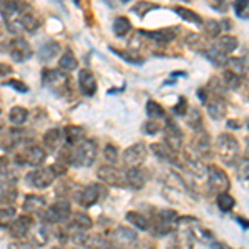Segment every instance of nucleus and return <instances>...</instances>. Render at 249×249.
Returning <instances> with one entry per match:
<instances>
[{
  "label": "nucleus",
  "mask_w": 249,
  "mask_h": 249,
  "mask_svg": "<svg viewBox=\"0 0 249 249\" xmlns=\"http://www.w3.org/2000/svg\"><path fill=\"white\" fill-rule=\"evenodd\" d=\"M96 158V143L93 140H83L82 143L70 146V156L68 163L78 168L91 166Z\"/></svg>",
  "instance_id": "obj_1"
},
{
  "label": "nucleus",
  "mask_w": 249,
  "mask_h": 249,
  "mask_svg": "<svg viewBox=\"0 0 249 249\" xmlns=\"http://www.w3.org/2000/svg\"><path fill=\"white\" fill-rule=\"evenodd\" d=\"M216 150H218V153H219L221 158H223L224 163L232 164L236 161V158H238L239 143L234 136L223 133V135L218 136V140H216Z\"/></svg>",
  "instance_id": "obj_2"
},
{
  "label": "nucleus",
  "mask_w": 249,
  "mask_h": 249,
  "mask_svg": "<svg viewBox=\"0 0 249 249\" xmlns=\"http://www.w3.org/2000/svg\"><path fill=\"white\" fill-rule=\"evenodd\" d=\"M47 153L37 144L25 143L15 155V163L17 164H29V166H38L45 161Z\"/></svg>",
  "instance_id": "obj_3"
},
{
  "label": "nucleus",
  "mask_w": 249,
  "mask_h": 249,
  "mask_svg": "<svg viewBox=\"0 0 249 249\" xmlns=\"http://www.w3.org/2000/svg\"><path fill=\"white\" fill-rule=\"evenodd\" d=\"M58 178L57 171L53 170V166L48 168H38V170H34L27 175L25 181L27 184H30L32 188H37V190H42V188H48L55 179Z\"/></svg>",
  "instance_id": "obj_4"
},
{
  "label": "nucleus",
  "mask_w": 249,
  "mask_h": 249,
  "mask_svg": "<svg viewBox=\"0 0 249 249\" xmlns=\"http://www.w3.org/2000/svg\"><path fill=\"white\" fill-rule=\"evenodd\" d=\"M70 214H71L70 203L68 201H57L43 211L42 218L47 224H58V223H65V221L70 218Z\"/></svg>",
  "instance_id": "obj_5"
},
{
  "label": "nucleus",
  "mask_w": 249,
  "mask_h": 249,
  "mask_svg": "<svg viewBox=\"0 0 249 249\" xmlns=\"http://www.w3.org/2000/svg\"><path fill=\"white\" fill-rule=\"evenodd\" d=\"M208 171V184H210V188L213 191L216 193H228L230 190V178H228L226 171H223L219 166H216V164H210V166L206 168Z\"/></svg>",
  "instance_id": "obj_6"
},
{
  "label": "nucleus",
  "mask_w": 249,
  "mask_h": 249,
  "mask_svg": "<svg viewBox=\"0 0 249 249\" xmlns=\"http://www.w3.org/2000/svg\"><path fill=\"white\" fill-rule=\"evenodd\" d=\"M43 83L58 96H65L67 95V88H68V80L63 75V71L58 70H45L43 73Z\"/></svg>",
  "instance_id": "obj_7"
},
{
  "label": "nucleus",
  "mask_w": 249,
  "mask_h": 249,
  "mask_svg": "<svg viewBox=\"0 0 249 249\" xmlns=\"http://www.w3.org/2000/svg\"><path fill=\"white\" fill-rule=\"evenodd\" d=\"M96 175H98V178L102 179L103 183L111 184V186H126L124 175L116 166H111V164L100 166L98 171H96Z\"/></svg>",
  "instance_id": "obj_8"
},
{
  "label": "nucleus",
  "mask_w": 249,
  "mask_h": 249,
  "mask_svg": "<svg viewBox=\"0 0 249 249\" xmlns=\"http://www.w3.org/2000/svg\"><path fill=\"white\" fill-rule=\"evenodd\" d=\"M178 223L179 218L175 211L163 210L158 213V218H156V230H158L160 234H168V232H173L176 230Z\"/></svg>",
  "instance_id": "obj_9"
},
{
  "label": "nucleus",
  "mask_w": 249,
  "mask_h": 249,
  "mask_svg": "<svg viewBox=\"0 0 249 249\" xmlns=\"http://www.w3.org/2000/svg\"><path fill=\"white\" fill-rule=\"evenodd\" d=\"M9 53L15 62H25V60H29L32 55H34V50H32V47L29 45L27 40H23L22 37H17L10 42Z\"/></svg>",
  "instance_id": "obj_10"
},
{
  "label": "nucleus",
  "mask_w": 249,
  "mask_h": 249,
  "mask_svg": "<svg viewBox=\"0 0 249 249\" xmlns=\"http://www.w3.org/2000/svg\"><path fill=\"white\" fill-rule=\"evenodd\" d=\"M144 158H146V144L144 143H135L133 146L126 148L122 156L123 163L130 168L138 166L140 163L144 161Z\"/></svg>",
  "instance_id": "obj_11"
},
{
  "label": "nucleus",
  "mask_w": 249,
  "mask_h": 249,
  "mask_svg": "<svg viewBox=\"0 0 249 249\" xmlns=\"http://www.w3.org/2000/svg\"><path fill=\"white\" fill-rule=\"evenodd\" d=\"M166 144L170 146L171 151H175V153L181 151L183 133L178 128V124L175 122H171V120H168V124H166Z\"/></svg>",
  "instance_id": "obj_12"
},
{
  "label": "nucleus",
  "mask_w": 249,
  "mask_h": 249,
  "mask_svg": "<svg viewBox=\"0 0 249 249\" xmlns=\"http://www.w3.org/2000/svg\"><path fill=\"white\" fill-rule=\"evenodd\" d=\"M30 228H32V219L29 214H25V216H20V218H15L14 223L9 226V232H10L12 238L23 239L27 234H29Z\"/></svg>",
  "instance_id": "obj_13"
},
{
  "label": "nucleus",
  "mask_w": 249,
  "mask_h": 249,
  "mask_svg": "<svg viewBox=\"0 0 249 249\" xmlns=\"http://www.w3.org/2000/svg\"><path fill=\"white\" fill-rule=\"evenodd\" d=\"M78 87L85 96H93L96 91V80L90 70H80L78 73Z\"/></svg>",
  "instance_id": "obj_14"
},
{
  "label": "nucleus",
  "mask_w": 249,
  "mask_h": 249,
  "mask_svg": "<svg viewBox=\"0 0 249 249\" xmlns=\"http://www.w3.org/2000/svg\"><path fill=\"white\" fill-rule=\"evenodd\" d=\"M20 0H0V15L5 18L7 25L18 20Z\"/></svg>",
  "instance_id": "obj_15"
},
{
  "label": "nucleus",
  "mask_w": 249,
  "mask_h": 249,
  "mask_svg": "<svg viewBox=\"0 0 249 249\" xmlns=\"http://www.w3.org/2000/svg\"><path fill=\"white\" fill-rule=\"evenodd\" d=\"M100 198H102V186H100V184H91V186H88L82 191V195H80V198H78V203L82 204L83 208H90V206H93Z\"/></svg>",
  "instance_id": "obj_16"
},
{
  "label": "nucleus",
  "mask_w": 249,
  "mask_h": 249,
  "mask_svg": "<svg viewBox=\"0 0 249 249\" xmlns=\"http://www.w3.org/2000/svg\"><path fill=\"white\" fill-rule=\"evenodd\" d=\"M124 179H126V186H130L131 190H142L144 186V181H146L143 170L138 166H131L124 173Z\"/></svg>",
  "instance_id": "obj_17"
},
{
  "label": "nucleus",
  "mask_w": 249,
  "mask_h": 249,
  "mask_svg": "<svg viewBox=\"0 0 249 249\" xmlns=\"http://www.w3.org/2000/svg\"><path fill=\"white\" fill-rule=\"evenodd\" d=\"M45 208V199L42 196H37V195H29L25 196L23 199V204H22V210L25 214H37Z\"/></svg>",
  "instance_id": "obj_18"
},
{
  "label": "nucleus",
  "mask_w": 249,
  "mask_h": 249,
  "mask_svg": "<svg viewBox=\"0 0 249 249\" xmlns=\"http://www.w3.org/2000/svg\"><path fill=\"white\" fill-rule=\"evenodd\" d=\"M63 140V131L60 128H52L43 135V144H45L47 151H55L62 144Z\"/></svg>",
  "instance_id": "obj_19"
},
{
  "label": "nucleus",
  "mask_w": 249,
  "mask_h": 249,
  "mask_svg": "<svg viewBox=\"0 0 249 249\" xmlns=\"http://www.w3.org/2000/svg\"><path fill=\"white\" fill-rule=\"evenodd\" d=\"M68 226H70V230H77L78 232H87L93 226V221H91L90 216L83 214V213H77V214H73Z\"/></svg>",
  "instance_id": "obj_20"
},
{
  "label": "nucleus",
  "mask_w": 249,
  "mask_h": 249,
  "mask_svg": "<svg viewBox=\"0 0 249 249\" xmlns=\"http://www.w3.org/2000/svg\"><path fill=\"white\" fill-rule=\"evenodd\" d=\"M83 128L80 126H75V124H71V126H67L65 130H63V136H65V142L68 146H75V144L82 143L83 142Z\"/></svg>",
  "instance_id": "obj_21"
},
{
  "label": "nucleus",
  "mask_w": 249,
  "mask_h": 249,
  "mask_svg": "<svg viewBox=\"0 0 249 249\" xmlns=\"http://www.w3.org/2000/svg\"><path fill=\"white\" fill-rule=\"evenodd\" d=\"M214 47L218 48L219 52H223L224 55H228L238 48V38L232 37V35H223V37H219L216 40Z\"/></svg>",
  "instance_id": "obj_22"
},
{
  "label": "nucleus",
  "mask_w": 249,
  "mask_h": 249,
  "mask_svg": "<svg viewBox=\"0 0 249 249\" xmlns=\"http://www.w3.org/2000/svg\"><path fill=\"white\" fill-rule=\"evenodd\" d=\"M168 249H193L191 234L188 231L175 234V238H173L171 244L168 246Z\"/></svg>",
  "instance_id": "obj_23"
},
{
  "label": "nucleus",
  "mask_w": 249,
  "mask_h": 249,
  "mask_svg": "<svg viewBox=\"0 0 249 249\" xmlns=\"http://www.w3.org/2000/svg\"><path fill=\"white\" fill-rule=\"evenodd\" d=\"M208 113H210L213 120H221L224 116V113H226V105H224L219 96H216L211 102H208Z\"/></svg>",
  "instance_id": "obj_24"
},
{
  "label": "nucleus",
  "mask_w": 249,
  "mask_h": 249,
  "mask_svg": "<svg viewBox=\"0 0 249 249\" xmlns=\"http://www.w3.org/2000/svg\"><path fill=\"white\" fill-rule=\"evenodd\" d=\"M60 52V47L57 42H45L38 50V57L42 62H48V60L55 58Z\"/></svg>",
  "instance_id": "obj_25"
},
{
  "label": "nucleus",
  "mask_w": 249,
  "mask_h": 249,
  "mask_svg": "<svg viewBox=\"0 0 249 249\" xmlns=\"http://www.w3.org/2000/svg\"><path fill=\"white\" fill-rule=\"evenodd\" d=\"M140 34L144 35V37H148V38H151V40H155V42H158V43H168V42H171V40L175 38V35H176L173 30H158V32L142 30Z\"/></svg>",
  "instance_id": "obj_26"
},
{
  "label": "nucleus",
  "mask_w": 249,
  "mask_h": 249,
  "mask_svg": "<svg viewBox=\"0 0 249 249\" xmlns=\"http://www.w3.org/2000/svg\"><path fill=\"white\" fill-rule=\"evenodd\" d=\"M58 67L62 68L63 71H73V70H77L78 62H77V58H75L73 52H71V50H65V52H63L62 58L58 60Z\"/></svg>",
  "instance_id": "obj_27"
},
{
  "label": "nucleus",
  "mask_w": 249,
  "mask_h": 249,
  "mask_svg": "<svg viewBox=\"0 0 249 249\" xmlns=\"http://www.w3.org/2000/svg\"><path fill=\"white\" fill-rule=\"evenodd\" d=\"M27 116H29V111L25 110L23 107H14L9 113V122L15 126H20L27 122Z\"/></svg>",
  "instance_id": "obj_28"
},
{
  "label": "nucleus",
  "mask_w": 249,
  "mask_h": 249,
  "mask_svg": "<svg viewBox=\"0 0 249 249\" xmlns=\"http://www.w3.org/2000/svg\"><path fill=\"white\" fill-rule=\"evenodd\" d=\"M115 239L123 244H130L138 239V234H136L133 230H130V228H118V230L115 231Z\"/></svg>",
  "instance_id": "obj_29"
},
{
  "label": "nucleus",
  "mask_w": 249,
  "mask_h": 249,
  "mask_svg": "<svg viewBox=\"0 0 249 249\" xmlns=\"http://www.w3.org/2000/svg\"><path fill=\"white\" fill-rule=\"evenodd\" d=\"M131 30V22L126 17H116L113 22V32L116 37H124Z\"/></svg>",
  "instance_id": "obj_30"
},
{
  "label": "nucleus",
  "mask_w": 249,
  "mask_h": 249,
  "mask_svg": "<svg viewBox=\"0 0 249 249\" xmlns=\"http://www.w3.org/2000/svg\"><path fill=\"white\" fill-rule=\"evenodd\" d=\"M15 218H17V216H15L14 206L0 208V228H9L15 221Z\"/></svg>",
  "instance_id": "obj_31"
},
{
  "label": "nucleus",
  "mask_w": 249,
  "mask_h": 249,
  "mask_svg": "<svg viewBox=\"0 0 249 249\" xmlns=\"http://www.w3.org/2000/svg\"><path fill=\"white\" fill-rule=\"evenodd\" d=\"M206 57H208V60H210V62L214 63L216 67H223L224 63H228L226 55H224L223 52H219L214 45L210 47V50L206 52Z\"/></svg>",
  "instance_id": "obj_32"
},
{
  "label": "nucleus",
  "mask_w": 249,
  "mask_h": 249,
  "mask_svg": "<svg viewBox=\"0 0 249 249\" xmlns=\"http://www.w3.org/2000/svg\"><path fill=\"white\" fill-rule=\"evenodd\" d=\"M126 219L130 221L131 224H135L138 230H148L150 228V223H148V219L144 218L143 214H140V213H136V211H130V213H126Z\"/></svg>",
  "instance_id": "obj_33"
},
{
  "label": "nucleus",
  "mask_w": 249,
  "mask_h": 249,
  "mask_svg": "<svg viewBox=\"0 0 249 249\" xmlns=\"http://www.w3.org/2000/svg\"><path fill=\"white\" fill-rule=\"evenodd\" d=\"M146 115H148V118H150V120L164 118V108L160 105V103L150 100V102L146 103Z\"/></svg>",
  "instance_id": "obj_34"
},
{
  "label": "nucleus",
  "mask_w": 249,
  "mask_h": 249,
  "mask_svg": "<svg viewBox=\"0 0 249 249\" xmlns=\"http://www.w3.org/2000/svg\"><path fill=\"white\" fill-rule=\"evenodd\" d=\"M223 83L226 85V88H230V90H236V88H239L241 85V75L234 73L232 70H226L223 73Z\"/></svg>",
  "instance_id": "obj_35"
},
{
  "label": "nucleus",
  "mask_w": 249,
  "mask_h": 249,
  "mask_svg": "<svg viewBox=\"0 0 249 249\" xmlns=\"http://www.w3.org/2000/svg\"><path fill=\"white\" fill-rule=\"evenodd\" d=\"M232 9H234V14L238 18L241 20L249 18V0H234Z\"/></svg>",
  "instance_id": "obj_36"
},
{
  "label": "nucleus",
  "mask_w": 249,
  "mask_h": 249,
  "mask_svg": "<svg viewBox=\"0 0 249 249\" xmlns=\"http://www.w3.org/2000/svg\"><path fill=\"white\" fill-rule=\"evenodd\" d=\"M176 14H178L179 17H183L184 20H186V22L196 23V25H201V23H203L201 17H199V15L196 14V12L186 9V7H178V9H176Z\"/></svg>",
  "instance_id": "obj_37"
},
{
  "label": "nucleus",
  "mask_w": 249,
  "mask_h": 249,
  "mask_svg": "<svg viewBox=\"0 0 249 249\" xmlns=\"http://www.w3.org/2000/svg\"><path fill=\"white\" fill-rule=\"evenodd\" d=\"M234 204H236V201L230 193H219L218 195V206L221 211H224V213L231 211L232 208H234Z\"/></svg>",
  "instance_id": "obj_38"
},
{
  "label": "nucleus",
  "mask_w": 249,
  "mask_h": 249,
  "mask_svg": "<svg viewBox=\"0 0 249 249\" xmlns=\"http://www.w3.org/2000/svg\"><path fill=\"white\" fill-rule=\"evenodd\" d=\"M204 32H206V35L210 38L218 37L219 32H221V23L216 22V20H210V22L204 23Z\"/></svg>",
  "instance_id": "obj_39"
},
{
  "label": "nucleus",
  "mask_w": 249,
  "mask_h": 249,
  "mask_svg": "<svg viewBox=\"0 0 249 249\" xmlns=\"http://www.w3.org/2000/svg\"><path fill=\"white\" fill-rule=\"evenodd\" d=\"M236 171H238L239 179H248L249 178V158L241 160V161L238 163V168H236Z\"/></svg>",
  "instance_id": "obj_40"
},
{
  "label": "nucleus",
  "mask_w": 249,
  "mask_h": 249,
  "mask_svg": "<svg viewBox=\"0 0 249 249\" xmlns=\"http://www.w3.org/2000/svg\"><path fill=\"white\" fill-rule=\"evenodd\" d=\"M151 150L155 151V155H158V156H161V158H168L170 160V156H171V150H170V146L168 144H151Z\"/></svg>",
  "instance_id": "obj_41"
},
{
  "label": "nucleus",
  "mask_w": 249,
  "mask_h": 249,
  "mask_svg": "<svg viewBox=\"0 0 249 249\" xmlns=\"http://www.w3.org/2000/svg\"><path fill=\"white\" fill-rule=\"evenodd\" d=\"M103 156L107 158V161L116 163V160H118V150H116L113 144H107V146H105V151H103Z\"/></svg>",
  "instance_id": "obj_42"
},
{
  "label": "nucleus",
  "mask_w": 249,
  "mask_h": 249,
  "mask_svg": "<svg viewBox=\"0 0 249 249\" xmlns=\"http://www.w3.org/2000/svg\"><path fill=\"white\" fill-rule=\"evenodd\" d=\"M196 122L201 124V116H199L198 110H191V113L188 115V118H186V123L190 124V126H193V128H199L198 124H196Z\"/></svg>",
  "instance_id": "obj_43"
},
{
  "label": "nucleus",
  "mask_w": 249,
  "mask_h": 249,
  "mask_svg": "<svg viewBox=\"0 0 249 249\" xmlns=\"http://www.w3.org/2000/svg\"><path fill=\"white\" fill-rule=\"evenodd\" d=\"M143 131H144V133H148V135L158 133V131H160V126H158V123H156V120H153V122L144 123V124H143Z\"/></svg>",
  "instance_id": "obj_44"
},
{
  "label": "nucleus",
  "mask_w": 249,
  "mask_h": 249,
  "mask_svg": "<svg viewBox=\"0 0 249 249\" xmlns=\"http://www.w3.org/2000/svg\"><path fill=\"white\" fill-rule=\"evenodd\" d=\"M5 85H7V87H12V88H15V90H18L20 93H25V91H29V88L25 87V83L18 82V80H9V82H7Z\"/></svg>",
  "instance_id": "obj_45"
},
{
  "label": "nucleus",
  "mask_w": 249,
  "mask_h": 249,
  "mask_svg": "<svg viewBox=\"0 0 249 249\" xmlns=\"http://www.w3.org/2000/svg\"><path fill=\"white\" fill-rule=\"evenodd\" d=\"M151 9H155V5H151V3H148V2H140L133 10L138 15H142V17H143V15L146 14V10H151Z\"/></svg>",
  "instance_id": "obj_46"
},
{
  "label": "nucleus",
  "mask_w": 249,
  "mask_h": 249,
  "mask_svg": "<svg viewBox=\"0 0 249 249\" xmlns=\"http://www.w3.org/2000/svg\"><path fill=\"white\" fill-rule=\"evenodd\" d=\"M9 249H35L34 244L25 243V241H14L9 244Z\"/></svg>",
  "instance_id": "obj_47"
},
{
  "label": "nucleus",
  "mask_w": 249,
  "mask_h": 249,
  "mask_svg": "<svg viewBox=\"0 0 249 249\" xmlns=\"http://www.w3.org/2000/svg\"><path fill=\"white\" fill-rule=\"evenodd\" d=\"M186 107H188V103H186V100L183 98V96H179V100H178V105H176L175 108H173V111L175 113H178V115H184L186 113Z\"/></svg>",
  "instance_id": "obj_48"
},
{
  "label": "nucleus",
  "mask_w": 249,
  "mask_h": 249,
  "mask_svg": "<svg viewBox=\"0 0 249 249\" xmlns=\"http://www.w3.org/2000/svg\"><path fill=\"white\" fill-rule=\"evenodd\" d=\"M110 50L113 52V53L120 55V57H123L124 60H126V62H131V63H140V60H135L133 57H131V55H128V53H123L122 50H115V48H110Z\"/></svg>",
  "instance_id": "obj_49"
},
{
  "label": "nucleus",
  "mask_w": 249,
  "mask_h": 249,
  "mask_svg": "<svg viewBox=\"0 0 249 249\" xmlns=\"http://www.w3.org/2000/svg\"><path fill=\"white\" fill-rule=\"evenodd\" d=\"M214 9H218L219 12H226L228 9V0H214Z\"/></svg>",
  "instance_id": "obj_50"
},
{
  "label": "nucleus",
  "mask_w": 249,
  "mask_h": 249,
  "mask_svg": "<svg viewBox=\"0 0 249 249\" xmlns=\"http://www.w3.org/2000/svg\"><path fill=\"white\" fill-rule=\"evenodd\" d=\"M5 191H7V188L3 186L2 183H0V203L3 201V196H5Z\"/></svg>",
  "instance_id": "obj_51"
},
{
  "label": "nucleus",
  "mask_w": 249,
  "mask_h": 249,
  "mask_svg": "<svg viewBox=\"0 0 249 249\" xmlns=\"http://www.w3.org/2000/svg\"><path fill=\"white\" fill-rule=\"evenodd\" d=\"M244 60V67L249 68V52H248V55H246V58H243Z\"/></svg>",
  "instance_id": "obj_52"
},
{
  "label": "nucleus",
  "mask_w": 249,
  "mask_h": 249,
  "mask_svg": "<svg viewBox=\"0 0 249 249\" xmlns=\"http://www.w3.org/2000/svg\"><path fill=\"white\" fill-rule=\"evenodd\" d=\"M230 126H231V128H238L239 124H238V122H230Z\"/></svg>",
  "instance_id": "obj_53"
},
{
  "label": "nucleus",
  "mask_w": 249,
  "mask_h": 249,
  "mask_svg": "<svg viewBox=\"0 0 249 249\" xmlns=\"http://www.w3.org/2000/svg\"><path fill=\"white\" fill-rule=\"evenodd\" d=\"M246 158H249V143H248V146H246Z\"/></svg>",
  "instance_id": "obj_54"
},
{
  "label": "nucleus",
  "mask_w": 249,
  "mask_h": 249,
  "mask_svg": "<svg viewBox=\"0 0 249 249\" xmlns=\"http://www.w3.org/2000/svg\"><path fill=\"white\" fill-rule=\"evenodd\" d=\"M122 2H130V0H122Z\"/></svg>",
  "instance_id": "obj_55"
},
{
  "label": "nucleus",
  "mask_w": 249,
  "mask_h": 249,
  "mask_svg": "<svg viewBox=\"0 0 249 249\" xmlns=\"http://www.w3.org/2000/svg\"><path fill=\"white\" fill-rule=\"evenodd\" d=\"M248 128H249V124H248Z\"/></svg>",
  "instance_id": "obj_56"
}]
</instances>
